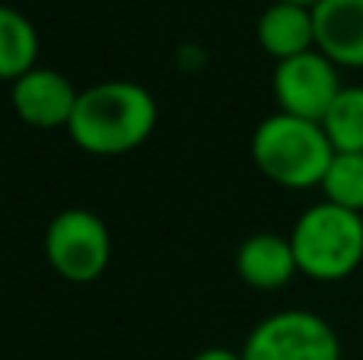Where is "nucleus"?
Listing matches in <instances>:
<instances>
[{
	"label": "nucleus",
	"mask_w": 363,
	"mask_h": 360,
	"mask_svg": "<svg viewBox=\"0 0 363 360\" xmlns=\"http://www.w3.org/2000/svg\"><path fill=\"white\" fill-rule=\"evenodd\" d=\"M157 128V99L134 80H102L80 89L67 134L96 157H121L144 144Z\"/></svg>",
	"instance_id": "1"
},
{
	"label": "nucleus",
	"mask_w": 363,
	"mask_h": 360,
	"mask_svg": "<svg viewBox=\"0 0 363 360\" xmlns=\"http://www.w3.org/2000/svg\"><path fill=\"white\" fill-rule=\"evenodd\" d=\"M258 45L264 55L274 61H287V57L306 55L315 48V26H313V10L296 4H274L258 16Z\"/></svg>",
	"instance_id": "10"
},
{
	"label": "nucleus",
	"mask_w": 363,
	"mask_h": 360,
	"mask_svg": "<svg viewBox=\"0 0 363 360\" xmlns=\"http://www.w3.org/2000/svg\"><path fill=\"white\" fill-rule=\"evenodd\" d=\"M45 259L70 284H89L108 268L112 236L102 217L86 208L61 210L45 230Z\"/></svg>",
	"instance_id": "4"
},
{
	"label": "nucleus",
	"mask_w": 363,
	"mask_h": 360,
	"mask_svg": "<svg viewBox=\"0 0 363 360\" xmlns=\"http://www.w3.org/2000/svg\"><path fill=\"white\" fill-rule=\"evenodd\" d=\"M236 274L255 291H281L300 274L290 236L252 233L236 252Z\"/></svg>",
	"instance_id": "9"
},
{
	"label": "nucleus",
	"mask_w": 363,
	"mask_h": 360,
	"mask_svg": "<svg viewBox=\"0 0 363 360\" xmlns=\"http://www.w3.org/2000/svg\"><path fill=\"white\" fill-rule=\"evenodd\" d=\"M300 274L313 281H345L363 265V214L332 201L313 204L290 230Z\"/></svg>",
	"instance_id": "3"
},
{
	"label": "nucleus",
	"mask_w": 363,
	"mask_h": 360,
	"mask_svg": "<svg viewBox=\"0 0 363 360\" xmlns=\"http://www.w3.org/2000/svg\"><path fill=\"white\" fill-rule=\"evenodd\" d=\"M38 57V32L13 6H0V80L16 83L23 74L35 67Z\"/></svg>",
	"instance_id": "11"
},
{
	"label": "nucleus",
	"mask_w": 363,
	"mask_h": 360,
	"mask_svg": "<svg viewBox=\"0 0 363 360\" xmlns=\"http://www.w3.org/2000/svg\"><path fill=\"white\" fill-rule=\"evenodd\" d=\"M281 4H296V6H306V10H313L319 0H281Z\"/></svg>",
	"instance_id": "15"
},
{
	"label": "nucleus",
	"mask_w": 363,
	"mask_h": 360,
	"mask_svg": "<svg viewBox=\"0 0 363 360\" xmlns=\"http://www.w3.org/2000/svg\"><path fill=\"white\" fill-rule=\"evenodd\" d=\"M239 354L242 360H341V342L322 316L284 310L262 319Z\"/></svg>",
	"instance_id": "5"
},
{
	"label": "nucleus",
	"mask_w": 363,
	"mask_h": 360,
	"mask_svg": "<svg viewBox=\"0 0 363 360\" xmlns=\"http://www.w3.org/2000/svg\"><path fill=\"white\" fill-rule=\"evenodd\" d=\"M191 360H242V354H236V351H230V348H204Z\"/></svg>",
	"instance_id": "14"
},
{
	"label": "nucleus",
	"mask_w": 363,
	"mask_h": 360,
	"mask_svg": "<svg viewBox=\"0 0 363 360\" xmlns=\"http://www.w3.org/2000/svg\"><path fill=\"white\" fill-rule=\"evenodd\" d=\"M13 112L29 128L51 131V128H67L70 115L77 108L80 89L55 67H32L16 83H10Z\"/></svg>",
	"instance_id": "7"
},
{
	"label": "nucleus",
	"mask_w": 363,
	"mask_h": 360,
	"mask_svg": "<svg viewBox=\"0 0 363 360\" xmlns=\"http://www.w3.org/2000/svg\"><path fill=\"white\" fill-rule=\"evenodd\" d=\"M335 153H363V86H345L319 121Z\"/></svg>",
	"instance_id": "12"
},
{
	"label": "nucleus",
	"mask_w": 363,
	"mask_h": 360,
	"mask_svg": "<svg viewBox=\"0 0 363 360\" xmlns=\"http://www.w3.org/2000/svg\"><path fill=\"white\" fill-rule=\"evenodd\" d=\"M335 147L319 121L277 112L252 134V159L268 182L281 189H315L328 172Z\"/></svg>",
	"instance_id": "2"
},
{
	"label": "nucleus",
	"mask_w": 363,
	"mask_h": 360,
	"mask_svg": "<svg viewBox=\"0 0 363 360\" xmlns=\"http://www.w3.org/2000/svg\"><path fill=\"white\" fill-rule=\"evenodd\" d=\"M341 89L345 86L338 77V64H332L315 48L277 61L274 67V99L281 112L296 115V118L322 121Z\"/></svg>",
	"instance_id": "6"
},
{
	"label": "nucleus",
	"mask_w": 363,
	"mask_h": 360,
	"mask_svg": "<svg viewBox=\"0 0 363 360\" xmlns=\"http://www.w3.org/2000/svg\"><path fill=\"white\" fill-rule=\"evenodd\" d=\"M319 189L325 201L363 214V153H335Z\"/></svg>",
	"instance_id": "13"
},
{
	"label": "nucleus",
	"mask_w": 363,
	"mask_h": 360,
	"mask_svg": "<svg viewBox=\"0 0 363 360\" xmlns=\"http://www.w3.org/2000/svg\"><path fill=\"white\" fill-rule=\"evenodd\" d=\"M313 26L315 51L338 67H363V0H319Z\"/></svg>",
	"instance_id": "8"
}]
</instances>
